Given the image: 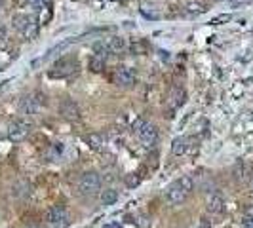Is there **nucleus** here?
I'll list each match as a JSON object with an SVG mask.
<instances>
[{"instance_id":"obj_1","label":"nucleus","mask_w":253,"mask_h":228,"mask_svg":"<svg viewBox=\"0 0 253 228\" xmlns=\"http://www.w3.org/2000/svg\"><path fill=\"white\" fill-rule=\"evenodd\" d=\"M192 190H194V181H192V177L183 175L181 179H177V181L168 188V192H166V202L169 205H181L185 200L192 194Z\"/></svg>"},{"instance_id":"obj_2","label":"nucleus","mask_w":253,"mask_h":228,"mask_svg":"<svg viewBox=\"0 0 253 228\" xmlns=\"http://www.w3.org/2000/svg\"><path fill=\"white\" fill-rule=\"evenodd\" d=\"M12 23H14V29L19 31L23 34V38H27V40H34L38 36V25H36V21L31 16H27V14H16L12 17Z\"/></svg>"},{"instance_id":"obj_3","label":"nucleus","mask_w":253,"mask_h":228,"mask_svg":"<svg viewBox=\"0 0 253 228\" xmlns=\"http://www.w3.org/2000/svg\"><path fill=\"white\" fill-rule=\"evenodd\" d=\"M76 186H78V192H80V194L93 196V194H97L99 188H101V177H99L97 173H93V171H86V173L80 175Z\"/></svg>"},{"instance_id":"obj_4","label":"nucleus","mask_w":253,"mask_h":228,"mask_svg":"<svg viewBox=\"0 0 253 228\" xmlns=\"http://www.w3.org/2000/svg\"><path fill=\"white\" fill-rule=\"evenodd\" d=\"M76 70H78V61L74 57H61L50 68V76L51 78H67L70 74H74Z\"/></svg>"},{"instance_id":"obj_5","label":"nucleus","mask_w":253,"mask_h":228,"mask_svg":"<svg viewBox=\"0 0 253 228\" xmlns=\"http://www.w3.org/2000/svg\"><path fill=\"white\" fill-rule=\"evenodd\" d=\"M46 221L53 228H65L69 225V215L63 205H51L46 211Z\"/></svg>"},{"instance_id":"obj_6","label":"nucleus","mask_w":253,"mask_h":228,"mask_svg":"<svg viewBox=\"0 0 253 228\" xmlns=\"http://www.w3.org/2000/svg\"><path fill=\"white\" fill-rule=\"evenodd\" d=\"M29 133H31V124H29L27 120H16V122L10 126V130H8V137H10L14 143L23 141Z\"/></svg>"},{"instance_id":"obj_7","label":"nucleus","mask_w":253,"mask_h":228,"mask_svg":"<svg viewBox=\"0 0 253 228\" xmlns=\"http://www.w3.org/2000/svg\"><path fill=\"white\" fill-rule=\"evenodd\" d=\"M115 84L122 88H130L135 84V70L130 67H118L115 70Z\"/></svg>"},{"instance_id":"obj_8","label":"nucleus","mask_w":253,"mask_h":228,"mask_svg":"<svg viewBox=\"0 0 253 228\" xmlns=\"http://www.w3.org/2000/svg\"><path fill=\"white\" fill-rule=\"evenodd\" d=\"M139 139L147 145V147H152L156 141H158V128L154 126V124H149V122H145L141 128H139Z\"/></svg>"},{"instance_id":"obj_9","label":"nucleus","mask_w":253,"mask_h":228,"mask_svg":"<svg viewBox=\"0 0 253 228\" xmlns=\"http://www.w3.org/2000/svg\"><path fill=\"white\" fill-rule=\"evenodd\" d=\"M206 207L211 215H219V213H223V209H225V198H223V194L217 192V190L211 192V194H207Z\"/></svg>"},{"instance_id":"obj_10","label":"nucleus","mask_w":253,"mask_h":228,"mask_svg":"<svg viewBox=\"0 0 253 228\" xmlns=\"http://www.w3.org/2000/svg\"><path fill=\"white\" fill-rule=\"evenodd\" d=\"M61 114L70 120V122H78L80 120V109L74 105V101H63L61 103Z\"/></svg>"},{"instance_id":"obj_11","label":"nucleus","mask_w":253,"mask_h":228,"mask_svg":"<svg viewBox=\"0 0 253 228\" xmlns=\"http://www.w3.org/2000/svg\"><path fill=\"white\" fill-rule=\"evenodd\" d=\"M107 46H109V51L120 53V51L126 49V40H124L122 36H111V38L107 40Z\"/></svg>"},{"instance_id":"obj_12","label":"nucleus","mask_w":253,"mask_h":228,"mask_svg":"<svg viewBox=\"0 0 253 228\" xmlns=\"http://www.w3.org/2000/svg\"><path fill=\"white\" fill-rule=\"evenodd\" d=\"M188 139H185V137H177L175 141H173V145H171V152H173V156H183L185 152H186V148H188Z\"/></svg>"},{"instance_id":"obj_13","label":"nucleus","mask_w":253,"mask_h":228,"mask_svg":"<svg viewBox=\"0 0 253 228\" xmlns=\"http://www.w3.org/2000/svg\"><path fill=\"white\" fill-rule=\"evenodd\" d=\"M99 200H101V204L103 205H115L116 202H118V192L113 190V188H107V190L101 192Z\"/></svg>"},{"instance_id":"obj_14","label":"nucleus","mask_w":253,"mask_h":228,"mask_svg":"<svg viewBox=\"0 0 253 228\" xmlns=\"http://www.w3.org/2000/svg\"><path fill=\"white\" fill-rule=\"evenodd\" d=\"M88 67H90V70L95 72V74H97V72H101V70L105 68V57H101V55H97V53H95V55L90 57Z\"/></svg>"},{"instance_id":"obj_15","label":"nucleus","mask_w":253,"mask_h":228,"mask_svg":"<svg viewBox=\"0 0 253 228\" xmlns=\"http://www.w3.org/2000/svg\"><path fill=\"white\" fill-rule=\"evenodd\" d=\"M141 14H143L147 19H160V16H162L154 6H149V4H141Z\"/></svg>"},{"instance_id":"obj_16","label":"nucleus","mask_w":253,"mask_h":228,"mask_svg":"<svg viewBox=\"0 0 253 228\" xmlns=\"http://www.w3.org/2000/svg\"><path fill=\"white\" fill-rule=\"evenodd\" d=\"M86 143H88V147H90L92 150H101V148H103V139L97 135V133L86 135Z\"/></svg>"},{"instance_id":"obj_17","label":"nucleus","mask_w":253,"mask_h":228,"mask_svg":"<svg viewBox=\"0 0 253 228\" xmlns=\"http://www.w3.org/2000/svg\"><path fill=\"white\" fill-rule=\"evenodd\" d=\"M171 101H169V105L173 107V109H177V107H181L185 103V91L183 90H175L171 93V97H169Z\"/></svg>"},{"instance_id":"obj_18","label":"nucleus","mask_w":253,"mask_h":228,"mask_svg":"<svg viewBox=\"0 0 253 228\" xmlns=\"http://www.w3.org/2000/svg\"><path fill=\"white\" fill-rule=\"evenodd\" d=\"M206 8H204V4H200V2H190L188 6H186V12L188 14H202Z\"/></svg>"},{"instance_id":"obj_19","label":"nucleus","mask_w":253,"mask_h":228,"mask_svg":"<svg viewBox=\"0 0 253 228\" xmlns=\"http://www.w3.org/2000/svg\"><path fill=\"white\" fill-rule=\"evenodd\" d=\"M10 42V36H8V31L4 25H0V49H4Z\"/></svg>"},{"instance_id":"obj_20","label":"nucleus","mask_w":253,"mask_h":228,"mask_svg":"<svg viewBox=\"0 0 253 228\" xmlns=\"http://www.w3.org/2000/svg\"><path fill=\"white\" fill-rule=\"evenodd\" d=\"M93 51H95L97 55H101V57H107V51H109V46L105 44V42H97V44L93 46Z\"/></svg>"},{"instance_id":"obj_21","label":"nucleus","mask_w":253,"mask_h":228,"mask_svg":"<svg viewBox=\"0 0 253 228\" xmlns=\"http://www.w3.org/2000/svg\"><path fill=\"white\" fill-rule=\"evenodd\" d=\"M232 17H230L229 14H223V16H217V17H213L211 19V25H223V23H229Z\"/></svg>"},{"instance_id":"obj_22","label":"nucleus","mask_w":253,"mask_h":228,"mask_svg":"<svg viewBox=\"0 0 253 228\" xmlns=\"http://www.w3.org/2000/svg\"><path fill=\"white\" fill-rule=\"evenodd\" d=\"M126 182H128V186H137L139 182H141V175L139 173H132V175H128Z\"/></svg>"},{"instance_id":"obj_23","label":"nucleus","mask_w":253,"mask_h":228,"mask_svg":"<svg viewBox=\"0 0 253 228\" xmlns=\"http://www.w3.org/2000/svg\"><path fill=\"white\" fill-rule=\"evenodd\" d=\"M31 2H33V4H34V6H38V8H40V6H44V4H50V0H31Z\"/></svg>"},{"instance_id":"obj_24","label":"nucleus","mask_w":253,"mask_h":228,"mask_svg":"<svg viewBox=\"0 0 253 228\" xmlns=\"http://www.w3.org/2000/svg\"><path fill=\"white\" fill-rule=\"evenodd\" d=\"M246 227L253 228V217H246Z\"/></svg>"},{"instance_id":"obj_25","label":"nucleus","mask_w":253,"mask_h":228,"mask_svg":"<svg viewBox=\"0 0 253 228\" xmlns=\"http://www.w3.org/2000/svg\"><path fill=\"white\" fill-rule=\"evenodd\" d=\"M103 228H120V225H118V223H107Z\"/></svg>"}]
</instances>
